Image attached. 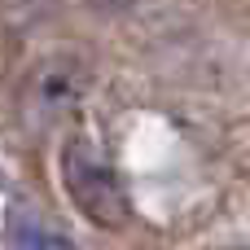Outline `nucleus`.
I'll use <instances>...</instances> for the list:
<instances>
[{
  "label": "nucleus",
  "mask_w": 250,
  "mask_h": 250,
  "mask_svg": "<svg viewBox=\"0 0 250 250\" xmlns=\"http://www.w3.org/2000/svg\"><path fill=\"white\" fill-rule=\"evenodd\" d=\"M62 180H66V193L70 202L97 224V229H123L132 207H127V193L114 176V167L97 154L92 141L75 136L66 141V154H62Z\"/></svg>",
  "instance_id": "nucleus-1"
},
{
  "label": "nucleus",
  "mask_w": 250,
  "mask_h": 250,
  "mask_svg": "<svg viewBox=\"0 0 250 250\" xmlns=\"http://www.w3.org/2000/svg\"><path fill=\"white\" fill-rule=\"evenodd\" d=\"M9 242H13V250H75L66 237H57V233L31 224V220H13V224H9Z\"/></svg>",
  "instance_id": "nucleus-2"
}]
</instances>
